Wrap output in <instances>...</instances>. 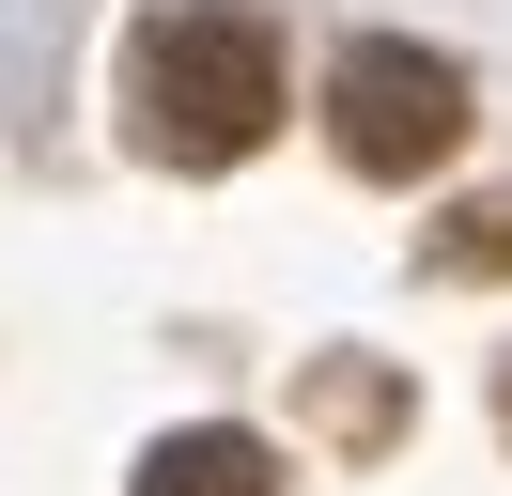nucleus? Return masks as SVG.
Returning a JSON list of instances; mask_svg holds the SVG:
<instances>
[{
    "label": "nucleus",
    "instance_id": "f257e3e1",
    "mask_svg": "<svg viewBox=\"0 0 512 496\" xmlns=\"http://www.w3.org/2000/svg\"><path fill=\"white\" fill-rule=\"evenodd\" d=\"M125 124L156 171H233L280 140V31L249 0H156L125 31Z\"/></svg>",
    "mask_w": 512,
    "mask_h": 496
},
{
    "label": "nucleus",
    "instance_id": "f03ea898",
    "mask_svg": "<svg viewBox=\"0 0 512 496\" xmlns=\"http://www.w3.org/2000/svg\"><path fill=\"white\" fill-rule=\"evenodd\" d=\"M326 140H342L357 186H419L466 155V78H450L435 47H404V31H357L342 62H326Z\"/></svg>",
    "mask_w": 512,
    "mask_h": 496
},
{
    "label": "nucleus",
    "instance_id": "7ed1b4c3",
    "mask_svg": "<svg viewBox=\"0 0 512 496\" xmlns=\"http://www.w3.org/2000/svg\"><path fill=\"white\" fill-rule=\"evenodd\" d=\"M140 496H280V465H264V434L187 419V434H156V450H140Z\"/></svg>",
    "mask_w": 512,
    "mask_h": 496
},
{
    "label": "nucleus",
    "instance_id": "20e7f679",
    "mask_svg": "<svg viewBox=\"0 0 512 496\" xmlns=\"http://www.w3.org/2000/svg\"><path fill=\"white\" fill-rule=\"evenodd\" d=\"M311 419L342 434V450H388V434H404V388H388V372H311Z\"/></svg>",
    "mask_w": 512,
    "mask_h": 496
},
{
    "label": "nucleus",
    "instance_id": "39448f33",
    "mask_svg": "<svg viewBox=\"0 0 512 496\" xmlns=\"http://www.w3.org/2000/svg\"><path fill=\"white\" fill-rule=\"evenodd\" d=\"M435 279H512V202H466V217H435Z\"/></svg>",
    "mask_w": 512,
    "mask_h": 496
},
{
    "label": "nucleus",
    "instance_id": "423d86ee",
    "mask_svg": "<svg viewBox=\"0 0 512 496\" xmlns=\"http://www.w3.org/2000/svg\"><path fill=\"white\" fill-rule=\"evenodd\" d=\"M497 419H512V372H497Z\"/></svg>",
    "mask_w": 512,
    "mask_h": 496
}]
</instances>
